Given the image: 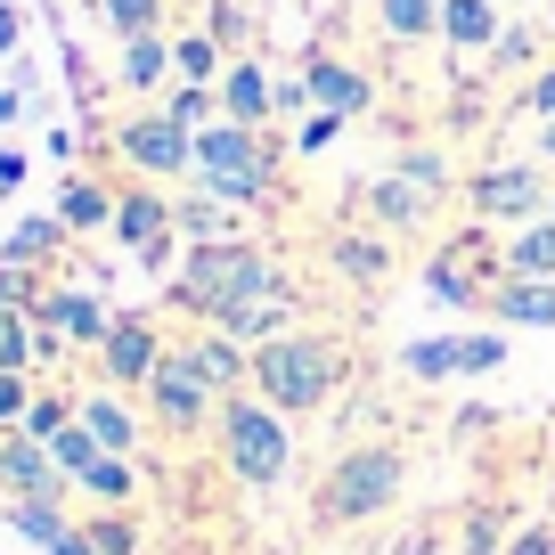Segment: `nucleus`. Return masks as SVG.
<instances>
[{
    "instance_id": "1",
    "label": "nucleus",
    "mask_w": 555,
    "mask_h": 555,
    "mask_svg": "<svg viewBox=\"0 0 555 555\" xmlns=\"http://www.w3.org/2000/svg\"><path fill=\"white\" fill-rule=\"evenodd\" d=\"M286 286V270H278L270 254H261L254 237H212V245H189L180 254V270L164 278V302H172L180 319H205V327H221L229 311H245V302L278 295Z\"/></svg>"
},
{
    "instance_id": "2",
    "label": "nucleus",
    "mask_w": 555,
    "mask_h": 555,
    "mask_svg": "<svg viewBox=\"0 0 555 555\" xmlns=\"http://www.w3.org/2000/svg\"><path fill=\"white\" fill-rule=\"evenodd\" d=\"M344 384V344L319 327H286L270 344H254V392L286 416H319Z\"/></svg>"
},
{
    "instance_id": "3",
    "label": "nucleus",
    "mask_w": 555,
    "mask_h": 555,
    "mask_svg": "<svg viewBox=\"0 0 555 555\" xmlns=\"http://www.w3.org/2000/svg\"><path fill=\"white\" fill-rule=\"evenodd\" d=\"M278 172H286V147L254 122H205L196 131V189L229 196V205H278Z\"/></svg>"
},
{
    "instance_id": "4",
    "label": "nucleus",
    "mask_w": 555,
    "mask_h": 555,
    "mask_svg": "<svg viewBox=\"0 0 555 555\" xmlns=\"http://www.w3.org/2000/svg\"><path fill=\"white\" fill-rule=\"evenodd\" d=\"M400 482H409V457H400L392 441H360V450H344L327 474H319L311 515L327 522V531H344V522H376L384 506L400 499Z\"/></svg>"
},
{
    "instance_id": "5",
    "label": "nucleus",
    "mask_w": 555,
    "mask_h": 555,
    "mask_svg": "<svg viewBox=\"0 0 555 555\" xmlns=\"http://www.w3.org/2000/svg\"><path fill=\"white\" fill-rule=\"evenodd\" d=\"M221 457L245 490H278L286 466H295V434H286V409H270L261 392H229L221 400Z\"/></svg>"
},
{
    "instance_id": "6",
    "label": "nucleus",
    "mask_w": 555,
    "mask_h": 555,
    "mask_svg": "<svg viewBox=\"0 0 555 555\" xmlns=\"http://www.w3.org/2000/svg\"><path fill=\"white\" fill-rule=\"evenodd\" d=\"M106 237H115L147 278H172L180 270V196H164L156 180L115 189V229H106Z\"/></svg>"
},
{
    "instance_id": "7",
    "label": "nucleus",
    "mask_w": 555,
    "mask_h": 555,
    "mask_svg": "<svg viewBox=\"0 0 555 555\" xmlns=\"http://www.w3.org/2000/svg\"><path fill=\"white\" fill-rule=\"evenodd\" d=\"M106 147L122 156V172H131V180H156V189H164V180H196V131H189V122H172L164 106L122 115Z\"/></svg>"
},
{
    "instance_id": "8",
    "label": "nucleus",
    "mask_w": 555,
    "mask_h": 555,
    "mask_svg": "<svg viewBox=\"0 0 555 555\" xmlns=\"http://www.w3.org/2000/svg\"><path fill=\"white\" fill-rule=\"evenodd\" d=\"M547 205H555L547 164L499 156V164H482V172H466V212H474L482 229H522V221H539Z\"/></svg>"
},
{
    "instance_id": "9",
    "label": "nucleus",
    "mask_w": 555,
    "mask_h": 555,
    "mask_svg": "<svg viewBox=\"0 0 555 555\" xmlns=\"http://www.w3.org/2000/svg\"><path fill=\"white\" fill-rule=\"evenodd\" d=\"M139 400H147V416H156L164 434H205L212 416H221V392H212V376L189 360V344H172V351H164Z\"/></svg>"
},
{
    "instance_id": "10",
    "label": "nucleus",
    "mask_w": 555,
    "mask_h": 555,
    "mask_svg": "<svg viewBox=\"0 0 555 555\" xmlns=\"http://www.w3.org/2000/svg\"><path fill=\"white\" fill-rule=\"evenodd\" d=\"M400 367H409L416 384H450V376H499L506 367V335H416V344H400Z\"/></svg>"
},
{
    "instance_id": "11",
    "label": "nucleus",
    "mask_w": 555,
    "mask_h": 555,
    "mask_svg": "<svg viewBox=\"0 0 555 555\" xmlns=\"http://www.w3.org/2000/svg\"><path fill=\"white\" fill-rule=\"evenodd\" d=\"M164 327L147 311H115V335L99 344V376L106 384H122V392H147V376H156V360H164Z\"/></svg>"
},
{
    "instance_id": "12",
    "label": "nucleus",
    "mask_w": 555,
    "mask_h": 555,
    "mask_svg": "<svg viewBox=\"0 0 555 555\" xmlns=\"http://www.w3.org/2000/svg\"><path fill=\"white\" fill-rule=\"evenodd\" d=\"M34 327H41V335H57V344H74V351H99L106 335H115V311H106L90 286H41Z\"/></svg>"
},
{
    "instance_id": "13",
    "label": "nucleus",
    "mask_w": 555,
    "mask_h": 555,
    "mask_svg": "<svg viewBox=\"0 0 555 555\" xmlns=\"http://www.w3.org/2000/svg\"><path fill=\"white\" fill-rule=\"evenodd\" d=\"M66 474H57V457H50V441H34L25 425H9L0 434V499H57L66 506Z\"/></svg>"
},
{
    "instance_id": "14",
    "label": "nucleus",
    "mask_w": 555,
    "mask_h": 555,
    "mask_svg": "<svg viewBox=\"0 0 555 555\" xmlns=\"http://www.w3.org/2000/svg\"><path fill=\"white\" fill-rule=\"evenodd\" d=\"M360 205H367V221H376V229H392V237H400V229H425L450 196L425 189V180H409V172L392 164V172H376V180L360 189Z\"/></svg>"
},
{
    "instance_id": "15",
    "label": "nucleus",
    "mask_w": 555,
    "mask_h": 555,
    "mask_svg": "<svg viewBox=\"0 0 555 555\" xmlns=\"http://www.w3.org/2000/svg\"><path fill=\"white\" fill-rule=\"evenodd\" d=\"M0 522H9V531H25L41 555H99V547H90V531H82L57 499H0Z\"/></svg>"
},
{
    "instance_id": "16",
    "label": "nucleus",
    "mask_w": 555,
    "mask_h": 555,
    "mask_svg": "<svg viewBox=\"0 0 555 555\" xmlns=\"http://www.w3.org/2000/svg\"><path fill=\"white\" fill-rule=\"evenodd\" d=\"M302 82H311V106H327V115H344V122H360L367 106H376V82H367L351 57L311 50V57H302Z\"/></svg>"
},
{
    "instance_id": "17",
    "label": "nucleus",
    "mask_w": 555,
    "mask_h": 555,
    "mask_svg": "<svg viewBox=\"0 0 555 555\" xmlns=\"http://www.w3.org/2000/svg\"><path fill=\"white\" fill-rule=\"evenodd\" d=\"M212 90H221V115H229V122H254V131H270V122H278V74L261 66L254 50L229 57V74H221Z\"/></svg>"
},
{
    "instance_id": "18",
    "label": "nucleus",
    "mask_w": 555,
    "mask_h": 555,
    "mask_svg": "<svg viewBox=\"0 0 555 555\" xmlns=\"http://www.w3.org/2000/svg\"><path fill=\"white\" fill-rule=\"evenodd\" d=\"M74 416L90 425V441L115 457H139V409L122 384H90V392H74Z\"/></svg>"
},
{
    "instance_id": "19",
    "label": "nucleus",
    "mask_w": 555,
    "mask_h": 555,
    "mask_svg": "<svg viewBox=\"0 0 555 555\" xmlns=\"http://www.w3.org/2000/svg\"><path fill=\"white\" fill-rule=\"evenodd\" d=\"M441 41L457 57H490L506 41V0H441Z\"/></svg>"
},
{
    "instance_id": "20",
    "label": "nucleus",
    "mask_w": 555,
    "mask_h": 555,
    "mask_svg": "<svg viewBox=\"0 0 555 555\" xmlns=\"http://www.w3.org/2000/svg\"><path fill=\"white\" fill-rule=\"evenodd\" d=\"M115 82H122V99H156V90L172 82V34L115 41Z\"/></svg>"
},
{
    "instance_id": "21",
    "label": "nucleus",
    "mask_w": 555,
    "mask_h": 555,
    "mask_svg": "<svg viewBox=\"0 0 555 555\" xmlns=\"http://www.w3.org/2000/svg\"><path fill=\"white\" fill-rule=\"evenodd\" d=\"M50 212L74 229V237H106V229H115V189H106V180H90V172H66Z\"/></svg>"
},
{
    "instance_id": "22",
    "label": "nucleus",
    "mask_w": 555,
    "mask_h": 555,
    "mask_svg": "<svg viewBox=\"0 0 555 555\" xmlns=\"http://www.w3.org/2000/svg\"><path fill=\"white\" fill-rule=\"evenodd\" d=\"M482 311L506 327H555V278H490Z\"/></svg>"
},
{
    "instance_id": "23",
    "label": "nucleus",
    "mask_w": 555,
    "mask_h": 555,
    "mask_svg": "<svg viewBox=\"0 0 555 555\" xmlns=\"http://www.w3.org/2000/svg\"><path fill=\"white\" fill-rule=\"evenodd\" d=\"M327 261L351 278V286H384V278H392V237H384V229H335Z\"/></svg>"
},
{
    "instance_id": "24",
    "label": "nucleus",
    "mask_w": 555,
    "mask_h": 555,
    "mask_svg": "<svg viewBox=\"0 0 555 555\" xmlns=\"http://www.w3.org/2000/svg\"><path fill=\"white\" fill-rule=\"evenodd\" d=\"M474 245L482 237H457V245H441V254L425 261V295L434 302H490V286L474 278Z\"/></svg>"
},
{
    "instance_id": "25",
    "label": "nucleus",
    "mask_w": 555,
    "mask_h": 555,
    "mask_svg": "<svg viewBox=\"0 0 555 555\" xmlns=\"http://www.w3.org/2000/svg\"><path fill=\"white\" fill-rule=\"evenodd\" d=\"M189 360L205 367L212 376V392H245V384H254V351L237 344V335H221V327H205V335H189Z\"/></svg>"
},
{
    "instance_id": "26",
    "label": "nucleus",
    "mask_w": 555,
    "mask_h": 555,
    "mask_svg": "<svg viewBox=\"0 0 555 555\" xmlns=\"http://www.w3.org/2000/svg\"><path fill=\"white\" fill-rule=\"evenodd\" d=\"M499 278H555V212H539V221L506 229V245H499Z\"/></svg>"
},
{
    "instance_id": "27",
    "label": "nucleus",
    "mask_w": 555,
    "mask_h": 555,
    "mask_svg": "<svg viewBox=\"0 0 555 555\" xmlns=\"http://www.w3.org/2000/svg\"><path fill=\"white\" fill-rule=\"evenodd\" d=\"M66 245H74V229L57 221V212H25V221L0 237V261H9V270H34V261H57Z\"/></svg>"
},
{
    "instance_id": "28",
    "label": "nucleus",
    "mask_w": 555,
    "mask_h": 555,
    "mask_svg": "<svg viewBox=\"0 0 555 555\" xmlns=\"http://www.w3.org/2000/svg\"><path fill=\"white\" fill-rule=\"evenodd\" d=\"M221 74H229V50L205 25H180L172 34V82H221Z\"/></svg>"
},
{
    "instance_id": "29",
    "label": "nucleus",
    "mask_w": 555,
    "mask_h": 555,
    "mask_svg": "<svg viewBox=\"0 0 555 555\" xmlns=\"http://www.w3.org/2000/svg\"><path fill=\"white\" fill-rule=\"evenodd\" d=\"M74 490H82V499H99V506H131V499H139V457L99 450V457L82 466V482H74Z\"/></svg>"
},
{
    "instance_id": "30",
    "label": "nucleus",
    "mask_w": 555,
    "mask_h": 555,
    "mask_svg": "<svg viewBox=\"0 0 555 555\" xmlns=\"http://www.w3.org/2000/svg\"><path fill=\"white\" fill-rule=\"evenodd\" d=\"M180 237H189V245L237 237V205H229V196H212V189H189V196H180Z\"/></svg>"
},
{
    "instance_id": "31",
    "label": "nucleus",
    "mask_w": 555,
    "mask_h": 555,
    "mask_svg": "<svg viewBox=\"0 0 555 555\" xmlns=\"http://www.w3.org/2000/svg\"><path fill=\"white\" fill-rule=\"evenodd\" d=\"M384 41H441V0H376Z\"/></svg>"
},
{
    "instance_id": "32",
    "label": "nucleus",
    "mask_w": 555,
    "mask_h": 555,
    "mask_svg": "<svg viewBox=\"0 0 555 555\" xmlns=\"http://www.w3.org/2000/svg\"><path fill=\"white\" fill-rule=\"evenodd\" d=\"M34 360H50L34 311H25V302H0V367H25V376H34Z\"/></svg>"
},
{
    "instance_id": "33",
    "label": "nucleus",
    "mask_w": 555,
    "mask_h": 555,
    "mask_svg": "<svg viewBox=\"0 0 555 555\" xmlns=\"http://www.w3.org/2000/svg\"><path fill=\"white\" fill-rule=\"evenodd\" d=\"M164 17H172V0H99V25L115 41H131V34H164Z\"/></svg>"
},
{
    "instance_id": "34",
    "label": "nucleus",
    "mask_w": 555,
    "mask_h": 555,
    "mask_svg": "<svg viewBox=\"0 0 555 555\" xmlns=\"http://www.w3.org/2000/svg\"><path fill=\"white\" fill-rule=\"evenodd\" d=\"M164 115L189 122V131H205V122H221V90L212 82H172L164 90Z\"/></svg>"
},
{
    "instance_id": "35",
    "label": "nucleus",
    "mask_w": 555,
    "mask_h": 555,
    "mask_svg": "<svg viewBox=\"0 0 555 555\" xmlns=\"http://www.w3.org/2000/svg\"><path fill=\"white\" fill-rule=\"evenodd\" d=\"M82 531H90V547H99V555H139V522H131V506H99Z\"/></svg>"
},
{
    "instance_id": "36",
    "label": "nucleus",
    "mask_w": 555,
    "mask_h": 555,
    "mask_svg": "<svg viewBox=\"0 0 555 555\" xmlns=\"http://www.w3.org/2000/svg\"><path fill=\"white\" fill-rule=\"evenodd\" d=\"M74 425V392H34V409H25V434L34 441H57Z\"/></svg>"
},
{
    "instance_id": "37",
    "label": "nucleus",
    "mask_w": 555,
    "mask_h": 555,
    "mask_svg": "<svg viewBox=\"0 0 555 555\" xmlns=\"http://www.w3.org/2000/svg\"><path fill=\"white\" fill-rule=\"evenodd\" d=\"M335 139H344V115H327V106H311V115L295 122V147H286V156H327Z\"/></svg>"
},
{
    "instance_id": "38",
    "label": "nucleus",
    "mask_w": 555,
    "mask_h": 555,
    "mask_svg": "<svg viewBox=\"0 0 555 555\" xmlns=\"http://www.w3.org/2000/svg\"><path fill=\"white\" fill-rule=\"evenodd\" d=\"M50 457H57V474H66V482H82V466L99 457V441H90V425H82V416H74L66 434L50 441Z\"/></svg>"
},
{
    "instance_id": "39",
    "label": "nucleus",
    "mask_w": 555,
    "mask_h": 555,
    "mask_svg": "<svg viewBox=\"0 0 555 555\" xmlns=\"http://www.w3.org/2000/svg\"><path fill=\"white\" fill-rule=\"evenodd\" d=\"M205 34L221 41L229 57H245V9H237V0H212V9H205Z\"/></svg>"
},
{
    "instance_id": "40",
    "label": "nucleus",
    "mask_w": 555,
    "mask_h": 555,
    "mask_svg": "<svg viewBox=\"0 0 555 555\" xmlns=\"http://www.w3.org/2000/svg\"><path fill=\"white\" fill-rule=\"evenodd\" d=\"M25 409H34V376H25V367H0V434L25 425Z\"/></svg>"
},
{
    "instance_id": "41",
    "label": "nucleus",
    "mask_w": 555,
    "mask_h": 555,
    "mask_svg": "<svg viewBox=\"0 0 555 555\" xmlns=\"http://www.w3.org/2000/svg\"><path fill=\"white\" fill-rule=\"evenodd\" d=\"M400 172H409V180H425V189H441V196H450V156H434V147H409V156H400Z\"/></svg>"
},
{
    "instance_id": "42",
    "label": "nucleus",
    "mask_w": 555,
    "mask_h": 555,
    "mask_svg": "<svg viewBox=\"0 0 555 555\" xmlns=\"http://www.w3.org/2000/svg\"><path fill=\"white\" fill-rule=\"evenodd\" d=\"M457 555H506V547H499V515H474L466 539H457Z\"/></svg>"
},
{
    "instance_id": "43",
    "label": "nucleus",
    "mask_w": 555,
    "mask_h": 555,
    "mask_svg": "<svg viewBox=\"0 0 555 555\" xmlns=\"http://www.w3.org/2000/svg\"><path fill=\"white\" fill-rule=\"evenodd\" d=\"M522 106H531L539 122H555V66H539L531 82H522Z\"/></svg>"
},
{
    "instance_id": "44",
    "label": "nucleus",
    "mask_w": 555,
    "mask_h": 555,
    "mask_svg": "<svg viewBox=\"0 0 555 555\" xmlns=\"http://www.w3.org/2000/svg\"><path fill=\"white\" fill-rule=\"evenodd\" d=\"M506 555H555V522H531V531L506 539Z\"/></svg>"
},
{
    "instance_id": "45",
    "label": "nucleus",
    "mask_w": 555,
    "mask_h": 555,
    "mask_svg": "<svg viewBox=\"0 0 555 555\" xmlns=\"http://www.w3.org/2000/svg\"><path fill=\"white\" fill-rule=\"evenodd\" d=\"M41 147H50L57 164H74V156H82V131H74V122H50V139H41Z\"/></svg>"
},
{
    "instance_id": "46",
    "label": "nucleus",
    "mask_w": 555,
    "mask_h": 555,
    "mask_svg": "<svg viewBox=\"0 0 555 555\" xmlns=\"http://www.w3.org/2000/svg\"><path fill=\"white\" fill-rule=\"evenodd\" d=\"M17 50H25V17L0 0V57H17Z\"/></svg>"
},
{
    "instance_id": "47",
    "label": "nucleus",
    "mask_w": 555,
    "mask_h": 555,
    "mask_svg": "<svg viewBox=\"0 0 555 555\" xmlns=\"http://www.w3.org/2000/svg\"><path fill=\"white\" fill-rule=\"evenodd\" d=\"M25 189V147H0V196Z\"/></svg>"
},
{
    "instance_id": "48",
    "label": "nucleus",
    "mask_w": 555,
    "mask_h": 555,
    "mask_svg": "<svg viewBox=\"0 0 555 555\" xmlns=\"http://www.w3.org/2000/svg\"><path fill=\"white\" fill-rule=\"evenodd\" d=\"M25 115V82H9V90H0V122H17Z\"/></svg>"
},
{
    "instance_id": "49",
    "label": "nucleus",
    "mask_w": 555,
    "mask_h": 555,
    "mask_svg": "<svg viewBox=\"0 0 555 555\" xmlns=\"http://www.w3.org/2000/svg\"><path fill=\"white\" fill-rule=\"evenodd\" d=\"M539 164H555V122H539Z\"/></svg>"
},
{
    "instance_id": "50",
    "label": "nucleus",
    "mask_w": 555,
    "mask_h": 555,
    "mask_svg": "<svg viewBox=\"0 0 555 555\" xmlns=\"http://www.w3.org/2000/svg\"><path fill=\"white\" fill-rule=\"evenodd\" d=\"M409 555H434V539H416V547H409Z\"/></svg>"
},
{
    "instance_id": "51",
    "label": "nucleus",
    "mask_w": 555,
    "mask_h": 555,
    "mask_svg": "<svg viewBox=\"0 0 555 555\" xmlns=\"http://www.w3.org/2000/svg\"><path fill=\"white\" fill-rule=\"evenodd\" d=\"M515 9H531V0H515Z\"/></svg>"
},
{
    "instance_id": "52",
    "label": "nucleus",
    "mask_w": 555,
    "mask_h": 555,
    "mask_svg": "<svg viewBox=\"0 0 555 555\" xmlns=\"http://www.w3.org/2000/svg\"><path fill=\"white\" fill-rule=\"evenodd\" d=\"M172 9H180V0H172Z\"/></svg>"
},
{
    "instance_id": "53",
    "label": "nucleus",
    "mask_w": 555,
    "mask_h": 555,
    "mask_svg": "<svg viewBox=\"0 0 555 555\" xmlns=\"http://www.w3.org/2000/svg\"><path fill=\"white\" fill-rule=\"evenodd\" d=\"M547 212H555V205H547Z\"/></svg>"
}]
</instances>
